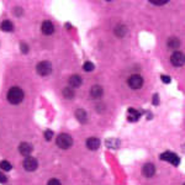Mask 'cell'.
I'll list each match as a JSON object with an SVG mask.
<instances>
[{
    "instance_id": "cell-1",
    "label": "cell",
    "mask_w": 185,
    "mask_h": 185,
    "mask_svg": "<svg viewBox=\"0 0 185 185\" xmlns=\"http://www.w3.org/2000/svg\"><path fill=\"white\" fill-rule=\"evenodd\" d=\"M25 98V94H24V90L19 86H13L9 89L8 91V101L13 105H17L20 104L21 101L24 100Z\"/></svg>"
},
{
    "instance_id": "cell-2",
    "label": "cell",
    "mask_w": 185,
    "mask_h": 185,
    "mask_svg": "<svg viewBox=\"0 0 185 185\" xmlns=\"http://www.w3.org/2000/svg\"><path fill=\"white\" fill-rule=\"evenodd\" d=\"M56 142H57V146L61 147L62 150H68L73 144V138L69 135H67V133H61V135L57 137V141Z\"/></svg>"
},
{
    "instance_id": "cell-3",
    "label": "cell",
    "mask_w": 185,
    "mask_h": 185,
    "mask_svg": "<svg viewBox=\"0 0 185 185\" xmlns=\"http://www.w3.org/2000/svg\"><path fill=\"white\" fill-rule=\"evenodd\" d=\"M36 70H37V73L40 75L46 77V75L51 74V72H52V64H51L50 62H47V61H42V62H40L37 64Z\"/></svg>"
},
{
    "instance_id": "cell-4",
    "label": "cell",
    "mask_w": 185,
    "mask_h": 185,
    "mask_svg": "<svg viewBox=\"0 0 185 185\" xmlns=\"http://www.w3.org/2000/svg\"><path fill=\"white\" fill-rule=\"evenodd\" d=\"M127 84H128L130 88L137 90V89L142 88V85H143V78H142L141 75H138V74H133V75H131V77L128 78Z\"/></svg>"
},
{
    "instance_id": "cell-5",
    "label": "cell",
    "mask_w": 185,
    "mask_h": 185,
    "mask_svg": "<svg viewBox=\"0 0 185 185\" xmlns=\"http://www.w3.org/2000/svg\"><path fill=\"white\" fill-rule=\"evenodd\" d=\"M170 61H171L173 66H175V67H182V66H184L185 64V54L183 52L177 51V52H174V53L171 54Z\"/></svg>"
},
{
    "instance_id": "cell-6",
    "label": "cell",
    "mask_w": 185,
    "mask_h": 185,
    "mask_svg": "<svg viewBox=\"0 0 185 185\" xmlns=\"http://www.w3.org/2000/svg\"><path fill=\"white\" fill-rule=\"evenodd\" d=\"M161 159L171 163L173 166H179V163H180V158L175 153H171V152H166V153L161 154Z\"/></svg>"
},
{
    "instance_id": "cell-7",
    "label": "cell",
    "mask_w": 185,
    "mask_h": 185,
    "mask_svg": "<svg viewBox=\"0 0 185 185\" xmlns=\"http://www.w3.org/2000/svg\"><path fill=\"white\" fill-rule=\"evenodd\" d=\"M22 166H24L25 170H27V171H34V170H36L37 167H38V162H37V159L34 158V157H27V158L24 161Z\"/></svg>"
},
{
    "instance_id": "cell-8",
    "label": "cell",
    "mask_w": 185,
    "mask_h": 185,
    "mask_svg": "<svg viewBox=\"0 0 185 185\" xmlns=\"http://www.w3.org/2000/svg\"><path fill=\"white\" fill-rule=\"evenodd\" d=\"M86 147L90 150V151H96L99 147H100V141L99 138L96 137H90L86 139Z\"/></svg>"
},
{
    "instance_id": "cell-9",
    "label": "cell",
    "mask_w": 185,
    "mask_h": 185,
    "mask_svg": "<svg viewBox=\"0 0 185 185\" xmlns=\"http://www.w3.org/2000/svg\"><path fill=\"white\" fill-rule=\"evenodd\" d=\"M32 146L30 144V143H27V142H22L20 146H19V152L22 154V155H25V157H29L30 154H31V152H32Z\"/></svg>"
},
{
    "instance_id": "cell-10",
    "label": "cell",
    "mask_w": 185,
    "mask_h": 185,
    "mask_svg": "<svg viewBox=\"0 0 185 185\" xmlns=\"http://www.w3.org/2000/svg\"><path fill=\"white\" fill-rule=\"evenodd\" d=\"M41 31L43 35H52L54 32V26L51 21H43L42 22V26H41Z\"/></svg>"
},
{
    "instance_id": "cell-11",
    "label": "cell",
    "mask_w": 185,
    "mask_h": 185,
    "mask_svg": "<svg viewBox=\"0 0 185 185\" xmlns=\"http://www.w3.org/2000/svg\"><path fill=\"white\" fill-rule=\"evenodd\" d=\"M102 94H104V89L101 88L100 85L91 86V89H90V96L93 99H99V98L102 96Z\"/></svg>"
},
{
    "instance_id": "cell-12",
    "label": "cell",
    "mask_w": 185,
    "mask_h": 185,
    "mask_svg": "<svg viewBox=\"0 0 185 185\" xmlns=\"http://www.w3.org/2000/svg\"><path fill=\"white\" fill-rule=\"evenodd\" d=\"M142 173L144 174V177L152 178L154 175V173H155V167L152 163H147V164H144V167L142 169Z\"/></svg>"
},
{
    "instance_id": "cell-13",
    "label": "cell",
    "mask_w": 185,
    "mask_h": 185,
    "mask_svg": "<svg viewBox=\"0 0 185 185\" xmlns=\"http://www.w3.org/2000/svg\"><path fill=\"white\" fill-rule=\"evenodd\" d=\"M69 85H70V88H78V86H80L82 83H83V80H82V78L79 77V75H77V74H74V75H72L70 78H69Z\"/></svg>"
},
{
    "instance_id": "cell-14",
    "label": "cell",
    "mask_w": 185,
    "mask_h": 185,
    "mask_svg": "<svg viewBox=\"0 0 185 185\" xmlns=\"http://www.w3.org/2000/svg\"><path fill=\"white\" fill-rule=\"evenodd\" d=\"M75 117L78 118V121H80L82 123H85L88 121V115H86L85 110H83V109H78L75 111Z\"/></svg>"
},
{
    "instance_id": "cell-15",
    "label": "cell",
    "mask_w": 185,
    "mask_h": 185,
    "mask_svg": "<svg viewBox=\"0 0 185 185\" xmlns=\"http://www.w3.org/2000/svg\"><path fill=\"white\" fill-rule=\"evenodd\" d=\"M0 29H1L3 31H5V32H10V31L14 30V25H13L11 21L5 20V21H3V22L0 24Z\"/></svg>"
},
{
    "instance_id": "cell-16",
    "label": "cell",
    "mask_w": 185,
    "mask_h": 185,
    "mask_svg": "<svg viewBox=\"0 0 185 185\" xmlns=\"http://www.w3.org/2000/svg\"><path fill=\"white\" fill-rule=\"evenodd\" d=\"M167 45H168L169 48L175 50V48H179V46H180V41H179V38H177V37H170V38L168 40V42H167Z\"/></svg>"
},
{
    "instance_id": "cell-17",
    "label": "cell",
    "mask_w": 185,
    "mask_h": 185,
    "mask_svg": "<svg viewBox=\"0 0 185 185\" xmlns=\"http://www.w3.org/2000/svg\"><path fill=\"white\" fill-rule=\"evenodd\" d=\"M114 32H115V35H116L117 37H123V36L126 35V32H127V29H126L125 25H117V26L115 27Z\"/></svg>"
},
{
    "instance_id": "cell-18",
    "label": "cell",
    "mask_w": 185,
    "mask_h": 185,
    "mask_svg": "<svg viewBox=\"0 0 185 185\" xmlns=\"http://www.w3.org/2000/svg\"><path fill=\"white\" fill-rule=\"evenodd\" d=\"M74 95H75V94H74V89H73V88L67 86V88L63 89V96H64L66 99H73Z\"/></svg>"
},
{
    "instance_id": "cell-19",
    "label": "cell",
    "mask_w": 185,
    "mask_h": 185,
    "mask_svg": "<svg viewBox=\"0 0 185 185\" xmlns=\"http://www.w3.org/2000/svg\"><path fill=\"white\" fill-rule=\"evenodd\" d=\"M139 116H141V114L137 112L135 109H130L128 110V120L130 121H137L139 118Z\"/></svg>"
},
{
    "instance_id": "cell-20",
    "label": "cell",
    "mask_w": 185,
    "mask_h": 185,
    "mask_svg": "<svg viewBox=\"0 0 185 185\" xmlns=\"http://www.w3.org/2000/svg\"><path fill=\"white\" fill-rule=\"evenodd\" d=\"M0 168H1V170L8 171V170H11V164L8 161H1L0 162Z\"/></svg>"
},
{
    "instance_id": "cell-21",
    "label": "cell",
    "mask_w": 185,
    "mask_h": 185,
    "mask_svg": "<svg viewBox=\"0 0 185 185\" xmlns=\"http://www.w3.org/2000/svg\"><path fill=\"white\" fill-rule=\"evenodd\" d=\"M83 68H84L85 72H91V70H94V64L91 62H85Z\"/></svg>"
},
{
    "instance_id": "cell-22",
    "label": "cell",
    "mask_w": 185,
    "mask_h": 185,
    "mask_svg": "<svg viewBox=\"0 0 185 185\" xmlns=\"http://www.w3.org/2000/svg\"><path fill=\"white\" fill-rule=\"evenodd\" d=\"M52 137H53V132H52L51 130H47V131L45 132V138H46L47 141H51V139H52Z\"/></svg>"
},
{
    "instance_id": "cell-23",
    "label": "cell",
    "mask_w": 185,
    "mask_h": 185,
    "mask_svg": "<svg viewBox=\"0 0 185 185\" xmlns=\"http://www.w3.org/2000/svg\"><path fill=\"white\" fill-rule=\"evenodd\" d=\"M47 185H62V184H61V182L58 179H51V180H48Z\"/></svg>"
},
{
    "instance_id": "cell-24",
    "label": "cell",
    "mask_w": 185,
    "mask_h": 185,
    "mask_svg": "<svg viewBox=\"0 0 185 185\" xmlns=\"http://www.w3.org/2000/svg\"><path fill=\"white\" fill-rule=\"evenodd\" d=\"M6 182H8V178H6V175H4L3 173H0V183L5 184Z\"/></svg>"
},
{
    "instance_id": "cell-25",
    "label": "cell",
    "mask_w": 185,
    "mask_h": 185,
    "mask_svg": "<svg viewBox=\"0 0 185 185\" xmlns=\"http://www.w3.org/2000/svg\"><path fill=\"white\" fill-rule=\"evenodd\" d=\"M161 78H162V80H163V82H164L166 84H168V83H170V78H169L168 75H162Z\"/></svg>"
},
{
    "instance_id": "cell-26",
    "label": "cell",
    "mask_w": 185,
    "mask_h": 185,
    "mask_svg": "<svg viewBox=\"0 0 185 185\" xmlns=\"http://www.w3.org/2000/svg\"><path fill=\"white\" fill-rule=\"evenodd\" d=\"M20 47H21V51L24 52V53H27V51H29V47L25 45V43H21L20 45Z\"/></svg>"
},
{
    "instance_id": "cell-27",
    "label": "cell",
    "mask_w": 185,
    "mask_h": 185,
    "mask_svg": "<svg viewBox=\"0 0 185 185\" xmlns=\"http://www.w3.org/2000/svg\"><path fill=\"white\" fill-rule=\"evenodd\" d=\"M151 4H153V5H164V4H167V1H151Z\"/></svg>"
},
{
    "instance_id": "cell-28",
    "label": "cell",
    "mask_w": 185,
    "mask_h": 185,
    "mask_svg": "<svg viewBox=\"0 0 185 185\" xmlns=\"http://www.w3.org/2000/svg\"><path fill=\"white\" fill-rule=\"evenodd\" d=\"M184 185H185V184H184Z\"/></svg>"
}]
</instances>
